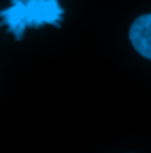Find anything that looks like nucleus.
I'll list each match as a JSON object with an SVG mask.
<instances>
[{"instance_id": "1", "label": "nucleus", "mask_w": 151, "mask_h": 153, "mask_svg": "<svg viewBox=\"0 0 151 153\" xmlns=\"http://www.w3.org/2000/svg\"><path fill=\"white\" fill-rule=\"evenodd\" d=\"M62 16L64 9L61 7L59 0H11V5L0 11V25L7 27L16 41H20L30 27H59Z\"/></svg>"}, {"instance_id": "2", "label": "nucleus", "mask_w": 151, "mask_h": 153, "mask_svg": "<svg viewBox=\"0 0 151 153\" xmlns=\"http://www.w3.org/2000/svg\"><path fill=\"white\" fill-rule=\"evenodd\" d=\"M132 46L146 59L151 61V13L139 16L128 32Z\"/></svg>"}]
</instances>
